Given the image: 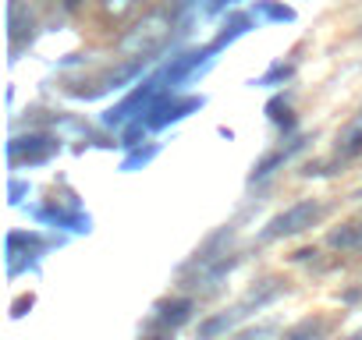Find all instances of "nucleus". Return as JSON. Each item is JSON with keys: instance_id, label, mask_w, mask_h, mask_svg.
I'll return each instance as SVG.
<instances>
[{"instance_id": "nucleus-6", "label": "nucleus", "mask_w": 362, "mask_h": 340, "mask_svg": "<svg viewBox=\"0 0 362 340\" xmlns=\"http://www.w3.org/2000/svg\"><path fill=\"white\" fill-rule=\"evenodd\" d=\"M8 25H11V40H15V50L22 47V40L25 36H33V25H36V18H33V11L22 4V0H11V11H8Z\"/></svg>"}, {"instance_id": "nucleus-14", "label": "nucleus", "mask_w": 362, "mask_h": 340, "mask_svg": "<svg viewBox=\"0 0 362 340\" xmlns=\"http://www.w3.org/2000/svg\"><path fill=\"white\" fill-rule=\"evenodd\" d=\"M153 156H156V145H149V149H139V152H132V156L124 159V170H139V166H146Z\"/></svg>"}, {"instance_id": "nucleus-19", "label": "nucleus", "mask_w": 362, "mask_h": 340, "mask_svg": "<svg viewBox=\"0 0 362 340\" xmlns=\"http://www.w3.org/2000/svg\"><path fill=\"white\" fill-rule=\"evenodd\" d=\"M316 255V248H302V252H295V262H305V259H313Z\"/></svg>"}, {"instance_id": "nucleus-7", "label": "nucleus", "mask_w": 362, "mask_h": 340, "mask_svg": "<svg viewBox=\"0 0 362 340\" xmlns=\"http://www.w3.org/2000/svg\"><path fill=\"white\" fill-rule=\"evenodd\" d=\"M327 245H330L334 252H355V248H362V227H358V224H344V227L330 231Z\"/></svg>"}, {"instance_id": "nucleus-4", "label": "nucleus", "mask_w": 362, "mask_h": 340, "mask_svg": "<svg viewBox=\"0 0 362 340\" xmlns=\"http://www.w3.org/2000/svg\"><path fill=\"white\" fill-rule=\"evenodd\" d=\"M54 152V142H50V135H22V138H15L11 145H8V156L18 163L22 156L29 159V163H40V159H47Z\"/></svg>"}, {"instance_id": "nucleus-9", "label": "nucleus", "mask_w": 362, "mask_h": 340, "mask_svg": "<svg viewBox=\"0 0 362 340\" xmlns=\"http://www.w3.org/2000/svg\"><path fill=\"white\" fill-rule=\"evenodd\" d=\"M245 319V312H242V305L238 308H231V312H224V315H214V319H206L203 326H199V336H217V333H231L238 322Z\"/></svg>"}, {"instance_id": "nucleus-2", "label": "nucleus", "mask_w": 362, "mask_h": 340, "mask_svg": "<svg viewBox=\"0 0 362 340\" xmlns=\"http://www.w3.org/2000/svg\"><path fill=\"white\" fill-rule=\"evenodd\" d=\"M316 217H320V202H316V199H302V202L288 206L284 213H277V217L267 224V231H263V241H274V238L298 234V231H305V227H309Z\"/></svg>"}, {"instance_id": "nucleus-21", "label": "nucleus", "mask_w": 362, "mask_h": 340, "mask_svg": "<svg viewBox=\"0 0 362 340\" xmlns=\"http://www.w3.org/2000/svg\"><path fill=\"white\" fill-rule=\"evenodd\" d=\"M355 199H362V188H358V192H355Z\"/></svg>"}, {"instance_id": "nucleus-11", "label": "nucleus", "mask_w": 362, "mask_h": 340, "mask_svg": "<svg viewBox=\"0 0 362 340\" xmlns=\"http://www.w3.org/2000/svg\"><path fill=\"white\" fill-rule=\"evenodd\" d=\"M249 29H252V18H249V15H235V18L228 22V29L217 36V43H214L210 50H214V54H217V50H224L231 40H238V36H242V32H249Z\"/></svg>"}, {"instance_id": "nucleus-3", "label": "nucleus", "mask_w": 362, "mask_h": 340, "mask_svg": "<svg viewBox=\"0 0 362 340\" xmlns=\"http://www.w3.org/2000/svg\"><path fill=\"white\" fill-rule=\"evenodd\" d=\"M206 99L203 96H189V99H174V96H160L149 110H146V124L149 128H167L181 117H189L192 110H199Z\"/></svg>"}, {"instance_id": "nucleus-12", "label": "nucleus", "mask_w": 362, "mask_h": 340, "mask_svg": "<svg viewBox=\"0 0 362 340\" xmlns=\"http://www.w3.org/2000/svg\"><path fill=\"white\" fill-rule=\"evenodd\" d=\"M192 315V301H174V305H160V319H163V326H170V329H177L181 322H185Z\"/></svg>"}, {"instance_id": "nucleus-17", "label": "nucleus", "mask_w": 362, "mask_h": 340, "mask_svg": "<svg viewBox=\"0 0 362 340\" xmlns=\"http://www.w3.org/2000/svg\"><path fill=\"white\" fill-rule=\"evenodd\" d=\"M277 326H256V329H245V336H274Z\"/></svg>"}, {"instance_id": "nucleus-5", "label": "nucleus", "mask_w": 362, "mask_h": 340, "mask_svg": "<svg viewBox=\"0 0 362 340\" xmlns=\"http://www.w3.org/2000/svg\"><path fill=\"white\" fill-rule=\"evenodd\" d=\"M288 287H284V280H277V277H267V280H259L245 298H242V312L245 315H252V308H263V305H270V301H277L281 294H284Z\"/></svg>"}, {"instance_id": "nucleus-8", "label": "nucleus", "mask_w": 362, "mask_h": 340, "mask_svg": "<svg viewBox=\"0 0 362 340\" xmlns=\"http://www.w3.org/2000/svg\"><path fill=\"white\" fill-rule=\"evenodd\" d=\"M235 262H238V255H228V252H224V255H221V259H217L203 277H199V291H206V294H210V291H217V287H221V280L235 269Z\"/></svg>"}, {"instance_id": "nucleus-16", "label": "nucleus", "mask_w": 362, "mask_h": 340, "mask_svg": "<svg viewBox=\"0 0 362 340\" xmlns=\"http://www.w3.org/2000/svg\"><path fill=\"white\" fill-rule=\"evenodd\" d=\"M54 128H57V131H68V135H89V128L78 124V121H71V117H61Z\"/></svg>"}, {"instance_id": "nucleus-1", "label": "nucleus", "mask_w": 362, "mask_h": 340, "mask_svg": "<svg viewBox=\"0 0 362 340\" xmlns=\"http://www.w3.org/2000/svg\"><path fill=\"white\" fill-rule=\"evenodd\" d=\"M174 25H177V22H174V11H146V15L132 25V32H124V36L117 40V54H121V57L156 54V50L167 47V36H170Z\"/></svg>"}, {"instance_id": "nucleus-10", "label": "nucleus", "mask_w": 362, "mask_h": 340, "mask_svg": "<svg viewBox=\"0 0 362 340\" xmlns=\"http://www.w3.org/2000/svg\"><path fill=\"white\" fill-rule=\"evenodd\" d=\"M355 152H362V117L355 121V124H348L344 131H341V142H337V156H355Z\"/></svg>"}, {"instance_id": "nucleus-15", "label": "nucleus", "mask_w": 362, "mask_h": 340, "mask_svg": "<svg viewBox=\"0 0 362 340\" xmlns=\"http://www.w3.org/2000/svg\"><path fill=\"white\" fill-rule=\"evenodd\" d=\"M259 15H267V18H274V22H291V18H295L291 8H277V4H263Z\"/></svg>"}, {"instance_id": "nucleus-18", "label": "nucleus", "mask_w": 362, "mask_h": 340, "mask_svg": "<svg viewBox=\"0 0 362 340\" xmlns=\"http://www.w3.org/2000/svg\"><path fill=\"white\" fill-rule=\"evenodd\" d=\"M305 333H320V326H316V322H302V326H298L291 336H305Z\"/></svg>"}, {"instance_id": "nucleus-20", "label": "nucleus", "mask_w": 362, "mask_h": 340, "mask_svg": "<svg viewBox=\"0 0 362 340\" xmlns=\"http://www.w3.org/2000/svg\"><path fill=\"white\" fill-rule=\"evenodd\" d=\"M64 4H68V8H78V4H82V0H64Z\"/></svg>"}, {"instance_id": "nucleus-13", "label": "nucleus", "mask_w": 362, "mask_h": 340, "mask_svg": "<svg viewBox=\"0 0 362 340\" xmlns=\"http://www.w3.org/2000/svg\"><path fill=\"white\" fill-rule=\"evenodd\" d=\"M132 11H135V0H103V18H110V22H121Z\"/></svg>"}]
</instances>
